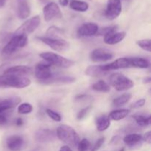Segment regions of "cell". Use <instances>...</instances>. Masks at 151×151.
Wrapping results in <instances>:
<instances>
[{"label":"cell","mask_w":151,"mask_h":151,"mask_svg":"<svg viewBox=\"0 0 151 151\" xmlns=\"http://www.w3.org/2000/svg\"><path fill=\"white\" fill-rule=\"evenodd\" d=\"M56 136L60 141L66 143L69 147H76L80 142V137L78 133L69 125H60L57 128Z\"/></svg>","instance_id":"1"},{"label":"cell","mask_w":151,"mask_h":151,"mask_svg":"<svg viewBox=\"0 0 151 151\" xmlns=\"http://www.w3.org/2000/svg\"><path fill=\"white\" fill-rule=\"evenodd\" d=\"M31 81L26 77L10 75H0V88H24L30 85Z\"/></svg>","instance_id":"2"},{"label":"cell","mask_w":151,"mask_h":151,"mask_svg":"<svg viewBox=\"0 0 151 151\" xmlns=\"http://www.w3.org/2000/svg\"><path fill=\"white\" fill-rule=\"evenodd\" d=\"M39 56L41 58L44 59L45 62L50 63L51 66L67 69V68H70L71 66L75 65V62L72 60L63 57V56L54 52H46L41 53Z\"/></svg>","instance_id":"3"},{"label":"cell","mask_w":151,"mask_h":151,"mask_svg":"<svg viewBox=\"0 0 151 151\" xmlns=\"http://www.w3.org/2000/svg\"><path fill=\"white\" fill-rule=\"evenodd\" d=\"M27 36L24 35H14L2 50V55L8 57L23 48L27 44Z\"/></svg>","instance_id":"4"},{"label":"cell","mask_w":151,"mask_h":151,"mask_svg":"<svg viewBox=\"0 0 151 151\" xmlns=\"http://www.w3.org/2000/svg\"><path fill=\"white\" fill-rule=\"evenodd\" d=\"M109 83L116 91H122L130 89L134 86V82L120 73H114L109 77Z\"/></svg>","instance_id":"5"},{"label":"cell","mask_w":151,"mask_h":151,"mask_svg":"<svg viewBox=\"0 0 151 151\" xmlns=\"http://www.w3.org/2000/svg\"><path fill=\"white\" fill-rule=\"evenodd\" d=\"M41 23V19L38 16H35L24 22L15 32L14 35H24L27 36L33 32Z\"/></svg>","instance_id":"6"},{"label":"cell","mask_w":151,"mask_h":151,"mask_svg":"<svg viewBox=\"0 0 151 151\" xmlns=\"http://www.w3.org/2000/svg\"><path fill=\"white\" fill-rule=\"evenodd\" d=\"M35 75L39 82L43 83L54 75L52 71V66L47 62H40L35 65Z\"/></svg>","instance_id":"7"},{"label":"cell","mask_w":151,"mask_h":151,"mask_svg":"<svg viewBox=\"0 0 151 151\" xmlns=\"http://www.w3.org/2000/svg\"><path fill=\"white\" fill-rule=\"evenodd\" d=\"M38 39L56 52H64L69 48V43L62 38H52L45 36L38 37Z\"/></svg>","instance_id":"8"},{"label":"cell","mask_w":151,"mask_h":151,"mask_svg":"<svg viewBox=\"0 0 151 151\" xmlns=\"http://www.w3.org/2000/svg\"><path fill=\"white\" fill-rule=\"evenodd\" d=\"M122 12L121 0H108L106 16L109 20H114Z\"/></svg>","instance_id":"9"},{"label":"cell","mask_w":151,"mask_h":151,"mask_svg":"<svg viewBox=\"0 0 151 151\" xmlns=\"http://www.w3.org/2000/svg\"><path fill=\"white\" fill-rule=\"evenodd\" d=\"M43 14L45 21L50 22L54 19H59L62 16L61 11L59 6L55 2L48 3L43 8Z\"/></svg>","instance_id":"10"},{"label":"cell","mask_w":151,"mask_h":151,"mask_svg":"<svg viewBox=\"0 0 151 151\" xmlns=\"http://www.w3.org/2000/svg\"><path fill=\"white\" fill-rule=\"evenodd\" d=\"M113 57L114 55L111 52L103 48L95 49L90 54V58L93 62H95V63L108 61L113 58Z\"/></svg>","instance_id":"11"},{"label":"cell","mask_w":151,"mask_h":151,"mask_svg":"<svg viewBox=\"0 0 151 151\" xmlns=\"http://www.w3.org/2000/svg\"><path fill=\"white\" fill-rule=\"evenodd\" d=\"M103 67L106 72H109L111 70H116L121 69L131 68V58H121L116 59L114 61L106 65H103Z\"/></svg>","instance_id":"12"},{"label":"cell","mask_w":151,"mask_h":151,"mask_svg":"<svg viewBox=\"0 0 151 151\" xmlns=\"http://www.w3.org/2000/svg\"><path fill=\"white\" fill-rule=\"evenodd\" d=\"M99 27L97 24L88 22L81 25L78 29V35L80 37H90L96 35Z\"/></svg>","instance_id":"13"},{"label":"cell","mask_w":151,"mask_h":151,"mask_svg":"<svg viewBox=\"0 0 151 151\" xmlns=\"http://www.w3.org/2000/svg\"><path fill=\"white\" fill-rule=\"evenodd\" d=\"M6 144L10 151H21L24 145V140L21 136L13 135L7 139Z\"/></svg>","instance_id":"14"},{"label":"cell","mask_w":151,"mask_h":151,"mask_svg":"<svg viewBox=\"0 0 151 151\" xmlns=\"http://www.w3.org/2000/svg\"><path fill=\"white\" fill-rule=\"evenodd\" d=\"M56 134L50 129H40L36 131L35 139L39 142H49L55 139Z\"/></svg>","instance_id":"15"},{"label":"cell","mask_w":151,"mask_h":151,"mask_svg":"<svg viewBox=\"0 0 151 151\" xmlns=\"http://www.w3.org/2000/svg\"><path fill=\"white\" fill-rule=\"evenodd\" d=\"M32 72V69L29 66H11L10 68H7V69L4 71L3 75H15V76H22L24 77V75H29Z\"/></svg>","instance_id":"16"},{"label":"cell","mask_w":151,"mask_h":151,"mask_svg":"<svg viewBox=\"0 0 151 151\" xmlns=\"http://www.w3.org/2000/svg\"><path fill=\"white\" fill-rule=\"evenodd\" d=\"M31 13L28 0H17V15L20 19H26Z\"/></svg>","instance_id":"17"},{"label":"cell","mask_w":151,"mask_h":151,"mask_svg":"<svg viewBox=\"0 0 151 151\" xmlns=\"http://www.w3.org/2000/svg\"><path fill=\"white\" fill-rule=\"evenodd\" d=\"M75 81V78L72 76L67 75H53L51 78L47 81L41 83L45 85H50V84H67L74 83Z\"/></svg>","instance_id":"18"},{"label":"cell","mask_w":151,"mask_h":151,"mask_svg":"<svg viewBox=\"0 0 151 151\" xmlns=\"http://www.w3.org/2000/svg\"><path fill=\"white\" fill-rule=\"evenodd\" d=\"M20 102L21 99L17 97L0 100V114L4 113L7 111L13 109L18 104H19Z\"/></svg>","instance_id":"19"},{"label":"cell","mask_w":151,"mask_h":151,"mask_svg":"<svg viewBox=\"0 0 151 151\" xmlns=\"http://www.w3.org/2000/svg\"><path fill=\"white\" fill-rule=\"evenodd\" d=\"M142 136L138 134H129L123 138V142L130 147H134L141 145L142 142Z\"/></svg>","instance_id":"20"},{"label":"cell","mask_w":151,"mask_h":151,"mask_svg":"<svg viewBox=\"0 0 151 151\" xmlns=\"http://www.w3.org/2000/svg\"><path fill=\"white\" fill-rule=\"evenodd\" d=\"M126 32H112V33L108 34L104 36V42L109 45H113V44H118L121 42L124 38H125Z\"/></svg>","instance_id":"21"},{"label":"cell","mask_w":151,"mask_h":151,"mask_svg":"<svg viewBox=\"0 0 151 151\" xmlns=\"http://www.w3.org/2000/svg\"><path fill=\"white\" fill-rule=\"evenodd\" d=\"M86 75L93 78H98L106 75L108 73L104 70L103 65H97V66H90L86 69Z\"/></svg>","instance_id":"22"},{"label":"cell","mask_w":151,"mask_h":151,"mask_svg":"<svg viewBox=\"0 0 151 151\" xmlns=\"http://www.w3.org/2000/svg\"><path fill=\"white\" fill-rule=\"evenodd\" d=\"M131 66L134 68L147 69L150 66V62L143 58H131Z\"/></svg>","instance_id":"23"},{"label":"cell","mask_w":151,"mask_h":151,"mask_svg":"<svg viewBox=\"0 0 151 151\" xmlns=\"http://www.w3.org/2000/svg\"><path fill=\"white\" fill-rule=\"evenodd\" d=\"M110 124L111 122L109 116H106V115L99 116L97 119V122H96L97 131H100V132L106 131L110 126Z\"/></svg>","instance_id":"24"},{"label":"cell","mask_w":151,"mask_h":151,"mask_svg":"<svg viewBox=\"0 0 151 151\" xmlns=\"http://www.w3.org/2000/svg\"><path fill=\"white\" fill-rule=\"evenodd\" d=\"M69 7L72 10L78 12H86L88 10L89 5L87 2L83 1H78V0H72L69 3Z\"/></svg>","instance_id":"25"},{"label":"cell","mask_w":151,"mask_h":151,"mask_svg":"<svg viewBox=\"0 0 151 151\" xmlns=\"http://www.w3.org/2000/svg\"><path fill=\"white\" fill-rule=\"evenodd\" d=\"M130 113V111L128 109H119V110H115L111 112L109 114V118L110 119L114 121H119L121 119L126 117Z\"/></svg>","instance_id":"26"},{"label":"cell","mask_w":151,"mask_h":151,"mask_svg":"<svg viewBox=\"0 0 151 151\" xmlns=\"http://www.w3.org/2000/svg\"><path fill=\"white\" fill-rule=\"evenodd\" d=\"M131 97L132 95L129 93L122 94L114 100L113 106H116V107H120V106H124L129 102V100L131 99Z\"/></svg>","instance_id":"27"},{"label":"cell","mask_w":151,"mask_h":151,"mask_svg":"<svg viewBox=\"0 0 151 151\" xmlns=\"http://www.w3.org/2000/svg\"><path fill=\"white\" fill-rule=\"evenodd\" d=\"M91 88L94 91H100V92H109L111 90L110 86L107 83L105 82L104 81H102V80L93 84Z\"/></svg>","instance_id":"28"},{"label":"cell","mask_w":151,"mask_h":151,"mask_svg":"<svg viewBox=\"0 0 151 151\" xmlns=\"http://www.w3.org/2000/svg\"><path fill=\"white\" fill-rule=\"evenodd\" d=\"M63 29L55 26H52L47 29V32H46V35H47L46 37L52 38H60V36L63 35Z\"/></svg>","instance_id":"29"},{"label":"cell","mask_w":151,"mask_h":151,"mask_svg":"<svg viewBox=\"0 0 151 151\" xmlns=\"http://www.w3.org/2000/svg\"><path fill=\"white\" fill-rule=\"evenodd\" d=\"M137 125L141 127H146L150 124V116L144 115H135L133 116Z\"/></svg>","instance_id":"30"},{"label":"cell","mask_w":151,"mask_h":151,"mask_svg":"<svg viewBox=\"0 0 151 151\" xmlns=\"http://www.w3.org/2000/svg\"><path fill=\"white\" fill-rule=\"evenodd\" d=\"M18 112L20 114H27L32 112V105L28 103H24L19 105L17 109Z\"/></svg>","instance_id":"31"},{"label":"cell","mask_w":151,"mask_h":151,"mask_svg":"<svg viewBox=\"0 0 151 151\" xmlns=\"http://www.w3.org/2000/svg\"><path fill=\"white\" fill-rule=\"evenodd\" d=\"M137 44L142 48V50L150 52L151 51V44H150V39L147 38V39H141L137 41Z\"/></svg>","instance_id":"32"},{"label":"cell","mask_w":151,"mask_h":151,"mask_svg":"<svg viewBox=\"0 0 151 151\" xmlns=\"http://www.w3.org/2000/svg\"><path fill=\"white\" fill-rule=\"evenodd\" d=\"M117 29V26H111V27H103L102 29H99L97 31V33L96 35H108V34L112 33L114 32Z\"/></svg>","instance_id":"33"},{"label":"cell","mask_w":151,"mask_h":151,"mask_svg":"<svg viewBox=\"0 0 151 151\" xmlns=\"http://www.w3.org/2000/svg\"><path fill=\"white\" fill-rule=\"evenodd\" d=\"M90 146H91L90 142L87 139H83L80 140L77 147H78V151H87L89 149Z\"/></svg>","instance_id":"34"},{"label":"cell","mask_w":151,"mask_h":151,"mask_svg":"<svg viewBox=\"0 0 151 151\" xmlns=\"http://www.w3.org/2000/svg\"><path fill=\"white\" fill-rule=\"evenodd\" d=\"M46 112H47V114L48 115L49 117H50L52 119L55 121V122H60L61 121V116L58 113L55 111L48 109L46 110Z\"/></svg>","instance_id":"35"},{"label":"cell","mask_w":151,"mask_h":151,"mask_svg":"<svg viewBox=\"0 0 151 151\" xmlns=\"http://www.w3.org/2000/svg\"><path fill=\"white\" fill-rule=\"evenodd\" d=\"M90 109H91V106H87V107L84 108V109H81L79 112H78V115H77V118L79 120H81V119H83L84 117H86L87 114L89 112Z\"/></svg>","instance_id":"36"},{"label":"cell","mask_w":151,"mask_h":151,"mask_svg":"<svg viewBox=\"0 0 151 151\" xmlns=\"http://www.w3.org/2000/svg\"><path fill=\"white\" fill-rule=\"evenodd\" d=\"M105 142V138L104 137H101V138L98 139L96 141V142L93 145V146L91 147V151H97L100 147H102V145H103Z\"/></svg>","instance_id":"37"},{"label":"cell","mask_w":151,"mask_h":151,"mask_svg":"<svg viewBox=\"0 0 151 151\" xmlns=\"http://www.w3.org/2000/svg\"><path fill=\"white\" fill-rule=\"evenodd\" d=\"M8 122V115L5 112L0 114V127L6 125Z\"/></svg>","instance_id":"38"},{"label":"cell","mask_w":151,"mask_h":151,"mask_svg":"<svg viewBox=\"0 0 151 151\" xmlns=\"http://www.w3.org/2000/svg\"><path fill=\"white\" fill-rule=\"evenodd\" d=\"M145 102H146L145 99H144V98L139 99V100H138L137 101H136L134 103H133V104L131 105V107L132 108V109H139V108L142 107V106L145 104Z\"/></svg>","instance_id":"39"},{"label":"cell","mask_w":151,"mask_h":151,"mask_svg":"<svg viewBox=\"0 0 151 151\" xmlns=\"http://www.w3.org/2000/svg\"><path fill=\"white\" fill-rule=\"evenodd\" d=\"M143 141L145 142L147 144H150L151 143V132L150 131H147V133L145 134V135L142 137Z\"/></svg>","instance_id":"40"},{"label":"cell","mask_w":151,"mask_h":151,"mask_svg":"<svg viewBox=\"0 0 151 151\" xmlns=\"http://www.w3.org/2000/svg\"><path fill=\"white\" fill-rule=\"evenodd\" d=\"M59 4L63 7H66L69 4V0H58Z\"/></svg>","instance_id":"41"},{"label":"cell","mask_w":151,"mask_h":151,"mask_svg":"<svg viewBox=\"0 0 151 151\" xmlns=\"http://www.w3.org/2000/svg\"><path fill=\"white\" fill-rule=\"evenodd\" d=\"M16 125L18 126H22L23 125V119L22 118H17L16 120Z\"/></svg>","instance_id":"42"},{"label":"cell","mask_w":151,"mask_h":151,"mask_svg":"<svg viewBox=\"0 0 151 151\" xmlns=\"http://www.w3.org/2000/svg\"><path fill=\"white\" fill-rule=\"evenodd\" d=\"M60 151H72V150L71 149V147H69V146L64 145L62 146V147H60Z\"/></svg>","instance_id":"43"},{"label":"cell","mask_w":151,"mask_h":151,"mask_svg":"<svg viewBox=\"0 0 151 151\" xmlns=\"http://www.w3.org/2000/svg\"><path fill=\"white\" fill-rule=\"evenodd\" d=\"M119 139H120V137H117V136H116V137H114L113 139H112L111 143H114V142L116 143V142H117L119 141Z\"/></svg>","instance_id":"44"},{"label":"cell","mask_w":151,"mask_h":151,"mask_svg":"<svg viewBox=\"0 0 151 151\" xmlns=\"http://www.w3.org/2000/svg\"><path fill=\"white\" fill-rule=\"evenodd\" d=\"M6 1H7V0H0V8L4 7V4H5L6 3Z\"/></svg>","instance_id":"45"},{"label":"cell","mask_w":151,"mask_h":151,"mask_svg":"<svg viewBox=\"0 0 151 151\" xmlns=\"http://www.w3.org/2000/svg\"><path fill=\"white\" fill-rule=\"evenodd\" d=\"M150 77H147V78H145L144 79V83H150Z\"/></svg>","instance_id":"46"},{"label":"cell","mask_w":151,"mask_h":151,"mask_svg":"<svg viewBox=\"0 0 151 151\" xmlns=\"http://www.w3.org/2000/svg\"><path fill=\"white\" fill-rule=\"evenodd\" d=\"M119 151H125V148H124V147H122V148H121L120 150H119Z\"/></svg>","instance_id":"47"},{"label":"cell","mask_w":151,"mask_h":151,"mask_svg":"<svg viewBox=\"0 0 151 151\" xmlns=\"http://www.w3.org/2000/svg\"><path fill=\"white\" fill-rule=\"evenodd\" d=\"M41 1H46V0H41Z\"/></svg>","instance_id":"48"},{"label":"cell","mask_w":151,"mask_h":151,"mask_svg":"<svg viewBox=\"0 0 151 151\" xmlns=\"http://www.w3.org/2000/svg\"><path fill=\"white\" fill-rule=\"evenodd\" d=\"M125 1H130V0H125Z\"/></svg>","instance_id":"49"}]
</instances>
